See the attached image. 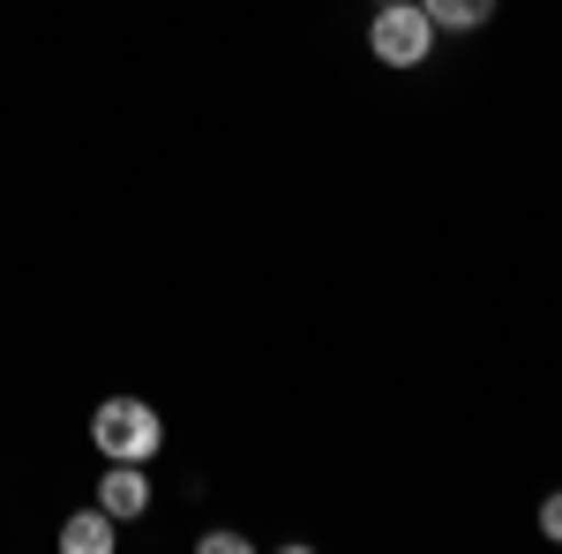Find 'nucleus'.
Masks as SVG:
<instances>
[{"label": "nucleus", "mask_w": 562, "mask_h": 554, "mask_svg": "<svg viewBox=\"0 0 562 554\" xmlns=\"http://www.w3.org/2000/svg\"><path fill=\"white\" fill-rule=\"evenodd\" d=\"M375 8H390V0H375Z\"/></svg>", "instance_id": "nucleus-8"}, {"label": "nucleus", "mask_w": 562, "mask_h": 554, "mask_svg": "<svg viewBox=\"0 0 562 554\" xmlns=\"http://www.w3.org/2000/svg\"><path fill=\"white\" fill-rule=\"evenodd\" d=\"M203 554H248L240 532H203Z\"/></svg>", "instance_id": "nucleus-7"}, {"label": "nucleus", "mask_w": 562, "mask_h": 554, "mask_svg": "<svg viewBox=\"0 0 562 554\" xmlns=\"http://www.w3.org/2000/svg\"><path fill=\"white\" fill-rule=\"evenodd\" d=\"M420 8H428L435 31H458V38L480 31V23H495V0H420Z\"/></svg>", "instance_id": "nucleus-5"}, {"label": "nucleus", "mask_w": 562, "mask_h": 554, "mask_svg": "<svg viewBox=\"0 0 562 554\" xmlns=\"http://www.w3.org/2000/svg\"><path fill=\"white\" fill-rule=\"evenodd\" d=\"M540 540H555V547H562V487L540 502Z\"/></svg>", "instance_id": "nucleus-6"}, {"label": "nucleus", "mask_w": 562, "mask_h": 554, "mask_svg": "<svg viewBox=\"0 0 562 554\" xmlns=\"http://www.w3.org/2000/svg\"><path fill=\"white\" fill-rule=\"evenodd\" d=\"M98 510L113 517V524H135V517L150 510V479H143V465H105V479H98Z\"/></svg>", "instance_id": "nucleus-3"}, {"label": "nucleus", "mask_w": 562, "mask_h": 554, "mask_svg": "<svg viewBox=\"0 0 562 554\" xmlns=\"http://www.w3.org/2000/svg\"><path fill=\"white\" fill-rule=\"evenodd\" d=\"M435 38H442V31L428 23L420 0H390V8H375V23H368V53H375L383 68H428Z\"/></svg>", "instance_id": "nucleus-2"}, {"label": "nucleus", "mask_w": 562, "mask_h": 554, "mask_svg": "<svg viewBox=\"0 0 562 554\" xmlns=\"http://www.w3.org/2000/svg\"><path fill=\"white\" fill-rule=\"evenodd\" d=\"M90 442L105 450V465H150L158 442H166V420H158V405H143V397H105V405L90 412Z\"/></svg>", "instance_id": "nucleus-1"}, {"label": "nucleus", "mask_w": 562, "mask_h": 554, "mask_svg": "<svg viewBox=\"0 0 562 554\" xmlns=\"http://www.w3.org/2000/svg\"><path fill=\"white\" fill-rule=\"evenodd\" d=\"M113 547H121V524L98 510V502L76 510V517H60V554H113Z\"/></svg>", "instance_id": "nucleus-4"}]
</instances>
